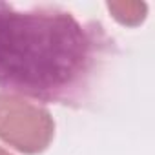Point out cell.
<instances>
[{
    "instance_id": "cell-1",
    "label": "cell",
    "mask_w": 155,
    "mask_h": 155,
    "mask_svg": "<svg viewBox=\"0 0 155 155\" xmlns=\"http://www.w3.org/2000/svg\"><path fill=\"white\" fill-rule=\"evenodd\" d=\"M110 51L99 24L55 6L17 9L0 2V88L38 102L77 104Z\"/></svg>"
},
{
    "instance_id": "cell-2",
    "label": "cell",
    "mask_w": 155,
    "mask_h": 155,
    "mask_svg": "<svg viewBox=\"0 0 155 155\" xmlns=\"http://www.w3.org/2000/svg\"><path fill=\"white\" fill-rule=\"evenodd\" d=\"M55 122L51 113L22 97L0 93V139L15 150L35 155L53 140Z\"/></svg>"
},
{
    "instance_id": "cell-3",
    "label": "cell",
    "mask_w": 155,
    "mask_h": 155,
    "mask_svg": "<svg viewBox=\"0 0 155 155\" xmlns=\"http://www.w3.org/2000/svg\"><path fill=\"white\" fill-rule=\"evenodd\" d=\"M108 9L122 26H139L148 13L144 2H108Z\"/></svg>"
},
{
    "instance_id": "cell-4",
    "label": "cell",
    "mask_w": 155,
    "mask_h": 155,
    "mask_svg": "<svg viewBox=\"0 0 155 155\" xmlns=\"http://www.w3.org/2000/svg\"><path fill=\"white\" fill-rule=\"evenodd\" d=\"M0 155H11L8 150H4V148H0Z\"/></svg>"
}]
</instances>
